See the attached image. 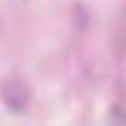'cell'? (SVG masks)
Returning a JSON list of instances; mask_svg holds the SVG:
<instances>
[{
    "label": "cell",
    "instance_id": "6da1fadb",
    "mask_svg": "<svg viewBox=\"0 0 126 126\" xmlns=\"http://www.w3.org/2000/svg\"><path fill=\"white\" fill-rule=\"evenodd\" d=\"M0 94H2V99L6 107L15 113L25 110L30 102V89L19 79L5 80L0 88Z\"/></svg>",
    "mask_w": 126,
    "mask_h": 126
}]
</instances>
